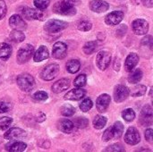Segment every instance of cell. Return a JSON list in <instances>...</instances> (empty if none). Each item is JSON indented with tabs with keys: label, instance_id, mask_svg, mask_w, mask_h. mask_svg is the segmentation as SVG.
I'll use <instances>...</instances> for the list:
<instances>
[{
	"label": "cell",
	"instance_id": "1",
	"mask_svg": "<svg viewBox=\"0 0 153 152\" xmlns=\"http://www.w3.org/2000/svg\"><path fill=\"white\" fill-rule=\"evenodd\" d=\"M76 1L78 0H62L56 3L53 6V11L61 15H74L76 13V8L74 7Z\"/></svg>",
	"mask_w": 153,
	"mask_h": 152
},
{
	"label": "cell",
	"instance_id": "2",
	"mask_svg": "<svg viewBox=\"0 0 153 152\" xmlns=\"http://www.w3.org/2000/svg\"><path fill=\"white\" fill-rule=\"evenodd\" d=\"M16 83L21 90L30 92L35 87V80L30 73H22L17 76Z\"/></svg>",
	"mask_w": 153,
	"mask_h": 152
},
{
	"label": "cell",
	"instance_id": "3",
	"mask_svg": "<svg viewBox=\"0 0 153 152\" xmlns=\"http://www.w3.org/2000/svg\"><path fill=\"white\" fill-rule=\"evenodd\" d=\"M33 52H34V47L30 44H26L23 47H22L17 52L16 60L18 64L22 65L28 62L30 59L31 56L33 55Z\"/></svg>",
	"mask_w": 153,
	"mask_h": 152
},
{
	"label": "cell",
	"instance_id": "4",
	"mask_svg": "<svg viewBox=\"0 0 153 152\" xmlns=\"http://www.w3.org/2000/svg\"><path fill=\"white\" fill-rule=\"evenodd\" d=\"M67 26H68L67 22H65L64 21L53 19V20H49L46 22V24L44 26V30L48 33H56V32L65 30V28H67Z\"/></svg>",
	"mask_w": 153,
	"mask_h": 152
},
{
	"label": "cell",
	"instance_id": "5",
	"mask_svg": "<svg viewBox=\"0 0 153 152\" xmlns=\"http://www.w3.org/2000/svg\"><path fill=\"white\" fill-rule=\"evenodd\" d=\"M111 62V54L108 51L101 50L97 54L96 56V64L100 70H106Z\"/></svg>",
	"mask_w": 153,
	"mask_h": 152
},
{
	"label": "cell",
	"instance_id": "6",
	"mask_svg": "<svg viewBox=\"0 0 153 152\" xmlns=\"http://www.w3.org/2000/svg\"><path fill=\"white\" fill-rule=\"evenodd\" d=\"M60 67L56 64H51L47 65L40 73V77L44 81H52L58 74Z\"/></svg>",
	"mask_w": 153,
	"mask_h": 152
},
{
	"label": "cell",
	"instance_id": "7",
	"mask_svg": "<svg viewBox=\"0 0 153 152\" xmlns=\"http://www.w3.org/2000/svg\"><path fill=\"white\" fill-rule=\"evenodd\" d=\"M22 16L27 20H44L45 14L42 12V10L39 9H34L30 7H24L22 10Z\"/></svg>",
	"mask_w": 153,
	"mask_h": 152
},
{
	"label": "cell",
	"instance_id": "8",
	"mask_svg": "<svg viewBox=\"0 0 153 152\" xmlns=\"http://www.w3.org/2000/svg\"><path fill=\"white\" fill-rule=\"evenodd\" d=\"M132 28L136 35H145L149 31V23L144 19H136L133 22Z\"/></svg>",
	"mask_w": 153,
	"mask_h": 152
},
{
	"label": "cell",
	"instance_id": "9",
	"mask_svg": "<svg viewBox=\"0 0 153 152\" xmlns=\"http://www.w3.org/2000/svg\"><path fill=\"white\" fill-rule=\"evenodd\" d=\"M125 142L128 145H136L141 142V136L135 127H129L125 134Z\"/></svg>",
	"mask_w": 153,
	"mask_h": 152
},
{
	"label": "cell",
	"instance_id": "10",
	"mask_svg": "<svg viewBox=\"0 0 153 152\" xmlns=\"http://www.w3.org/2000/svg\"><path fill=\"white\" fill-rule=\"evenodd\" d=\"M130 95V90L125 85H117L114 90V99L117 103L125 101Z\"/></svg>",
	"mask_w": 153,
	"mask_h": 152
},
{
	"label": "cell",
	"instance_id": "11",
	"mask_svg": "<svg viewBox=\"0 0 153 152\" xmlns=\"http://www.w3.org/2000/svg\"><path fill=\"white\" fill-rule=\"evenodd\" d=\"M67 54V46L65 43L58 41L56 42L53 46L52 56L56 59H64Z\"/></svg>",
	"mask_w": 153,
	"mask_h": 152
},
{
	"label": "cell",
	"instance_id": "12",
	"mask_svg": "<svg viewBox=\"0 0 153 152\" xmlns=\"http://www.w3.org/2000/svg\"><path fill=\"white\" fill-rule=\"evenodd\" d=\"M26 136V133L17 127H13L4 133V138L8 141H18L22 140Z\"/></svg>",
	"mask_w": 153,
	"mask_h": 152
},
{
	"label": "cell",
	"instance_id": "13",
	"mask_svg": "<svg viewBox=\"0 0 153 152\" xmlns=\"http://www.w3.org/2000/svg\"><path fill=\"white\" fill-rule=\"evenodd\" d=\"M124 18V13L121 11H113L110 13L107 14L105 17V22L108 25L116 26L121 22Z\"/></svg>",
	"mask_w": 153,
	"mask_h": 152
},
{
	"label": "cell",
	"instance_id": "14",
	"mask_svg": "<svg viewBox=\"0 0 153 152\" xmlns=\"http://www.w3.org/2000/svg\"><path fill=\"white\" fill-rule=\"evenodd\" d=\"M110 101H111V98H110V96L108 94L100 95L96 100L97 110L100 113H105L108 110V107H109Z\"/></svg>",
	"mask_w": 153,
	"mask_h": 152
},
{
	"label": "cell",
	"instance_id": "15",
	"mask_svg": "<svg viewBox=\"0 0 153 152\" xmlns=\"http://www.w3.org/2000/svg\"><path fill=\"white\" fill-rule=\"evenodd\" d=\"M9 25L13 30H24L27 29V24L19 14H13L9 19Z\"/></svg>",
	"mask_w": 153,
	"mask_h": 152
},
{
	"label": "cell",
	"instance_id": "16",
	"mask_svg": "<svg viewBox=\"0 0 153 152\" xmlns=\"http://www.w3.org/2000/svg\"><path fill=\"white\" fill-rule=\"evenodd\" d=\"M90 8L95 13H104L109 9V4L103 0H91L90 2Z\"/></svg>",
	"mask_w": 153,
	"mask_h": 152
},
{
	"label": "cell",
	"instance_id": "17",
	"mask_svg": "<svg viewBox=\"0 0 153 152\" xmlns=\"http://www.w3.org/2000/svg\"><path fill=\"white\" fill-rule=\"evenodd\" d=\"M70 87V80L67 78H63L56 82L52 85V91L58 94L66 90Z\"/></svg>",
	"mask_w": 153,
	"mask_h": 152
},
{
	"label": "cell",
	"instance_id": "18",
	"mask_svg": "<svg viewBox=\"0 0 153 152\" xmlns=\"http://www.w3.org/2000/svg\"><path fill=\"white\" fill-rule=\"evenodd\" d=\"M85 95H86V91L84 90H82V88H76V89H74V90L68 91L65 95V99L77 101V100L83 99Z\"/></svg>",
	"mask_w": 153,
	"mask_h": 152
},
{
	"label": "cell",
	"instance_id": "19",
	"mask_svg": "<svg viewBox=\"0 0 153 152\" xmlns=\"http://www.w3.org/2000/svg\"><path fill=\"white\" fill-rule=\"evenodd\" d=\"M139 62V56L136 53H130L125 62V69L126 72H131L134 69Z\"/></svg>",
	"mask_w": 153,
	"mask_h": 152
},
{
	"label": "cell",
	"instance_id": "20",
	"mask_svg": "<svg viewBox=\"0 0 153 152\" xmlns=\"http://www.w3.org/2000/svg\"><path fill=\"white\" fill-rule=\"evenodd\" d=\"M26 148H27L26 143L22 142H16V141H11V142L5 146L6 151L11 152H22L26 150Z\"/></svg>",
	"mask_w": 153,
	"mask_h": 152
},
{
	"label": "cell",
	"instance_id": "21",
	"mask_svg": "<svg viewBox=\"0 0 153 152\" xmlns=\"http://www.w3.org/2000/svg\"><path fill=\"white\" fill-rule=\"evenodd\" d=\"M48 57H49V54L46 46H40L33 55V60L35 62H41L48 59Z\"/></svg>",
	"mask_w": 153,
	"mask_h": 152
},
{
	"label": "cell",
	"instance_id": "22",
	"mask_svg": "<svg viewBox=\"0 0 153 152\" xmlns=\"http://www.w3.org/2000/svg\"><path fill=\"white\" fill-rule=\"evenodd\" d=\"M58 129L65 133H70L74 131V125L72 121L68 120V119H62L58 122L57 124Z\"/></svg>",
	"mask_w": 153,
	"mask_h": 152
},
{
	"label": "cell",
	"instance_id": "23",
	"mask_svg": "<svg viewBox=\"0 0 153 152\" xmlns=\"http://www.w3.org/2000/svg\"><path fill=\"white\" fill-rule=\"evenodd\" d=\"M153 116V109L151 105H146L142 109V121H145L146 125H151Z\"/></svg>",
	"mask_w": 153,
	"mask_h": 152
},
{
	"label": "cell",
	"instance_id": "24",
	"mask_svg": "<svg viewBox=\"0 0 153 152\" xmlns=\"http://www.w3.org/2000/svg\"><path fill=\"white\" fill-rule=\"evenodd\" d=\"M13 52L12 47L7 43H0V59L6 61L11 56Z\"/></svg>",
	"mask_w": 153,
	"mask_h": 152
},
{
	"label": "cell",
	"instance_id": "25",
	"mask_svg": "<svg viewBox=\"0 0 153 152\" xmlns=\"http://www.w3.org/2000/svg\"><path fill=\"white\" fill-rule=\"evenodd\" d=\"M66 70L70 73H76L81 68V63L77 59H72L66 63Z\"/></svg>",
	"mask_w": 153,
	"mask_h": 152
},
{
	"label": "cell",
	"instance_id": "26",
	"mask_svg": "<svg viewBox=\"0 0 153 152\" xmlns=\"http://www.w3.org/2000/svg\"><path fill=\"white\" fill-rule=\"evenodd\" d=\"M130 73H131L128 76V82L130 83L135 84V83H138L142 80V78H143V72H142L141 69L138 68V69H135V70L131 71Z\"/></svg>",
	"mask_w": 153,
	"mask_h": 152
},
{
	"label": "cell",
	"instance_id": "27",
	"mask_svg": "<svg viewBox=\"0 0 153 152\" xmlns=\"http://www.w3.org/2000/svg\"><path fill=\"white\" fill-rule=\"evenodd\" d=\"M112 129H113V135H114L113 138L120 139L122 134H123V133H124V125L120 121H117L112 126Z\"/></svg>",
	"mask_w": 153,
	"mask_h": 152
},
{
	"label": "cell",
	"instance_id": "28",
	"mask_svg": "<svg viewBox=\"0 0 153 152\" xmlns=\"http://www.w3.org/2000/svg\"><path fill=\"white\" fill-rule=\"evenodd\" d=\"M10 39L16 42V43H20L22 42L25 39V35L22 32V30H13L11 33H10Z\"/></svg>",
	"mask_w": 153,
	"mask_h": 152
},
{
	"label": "cell",
	"instance_id": "29",
	"mask_svg": "<svg viewBox=\"0 0 153 152\" xmlns=\"http://www.w3.org/2000/svg\"><path fill=\"white\" fill-rule=\"evenodd\" d=\"M107 125V118L102 116H96L93 120V126L97 130L103 129Z\"/></svg>",
	"mask_w": 153,
	"mask_h": 152
},
{
	"label": "cell",
	"instance_id": "30",
	"mask_svg": "<svg viewBox=\"0 0 153 152\" xmlns=\"http://www.w3.org/2000/svg\"><path fill=\"white\" fill-rule=\"evenodd\" d=\"M146 90H147V88L146 86L144 85H142V84H138L136 86H134L132 90H131V95L132 97H141V96H143L145 93H146Z\"/></svg>",
	"mask_w": 153,
	"mask_h": 152
},
{
	"label": "cell",
	"instance_id": "31",
	"mask_svg": "<svg viewBox=\"0 0 153 152\" xmlns=\"http://www.w3.org/2000/svg\"><path fill=\"white\" fill-rule=\"evenodd\" d=\"M92 28V23L86 19H82L77 24V29L81 31H89Z\"/></svg>",
	"mask_w": 153,
	"mask_h": 152
},
{
	"label": "cell",
	"instance_id": "32",
	"mask_svg": "<svg viewBox=\"0 0 153 152\" xmlns=\"http://www.w3.org/2000/svg\"><path fill=\"white\" fill-rule=\"evenodd\" d=\"M97 47H98V42L96 40H94V41H89V42H87L83 46V52L86 55H91V54L94 53V51L96 50Z\"/></svg>",
	"mask_w": 153,
	"mask_h": 152
},
{
	"label": "cell",
	"instance_id": "33",
	"mask_svg": "<svg viewBox=\"0 0 153 152\" xmlns=\"http://www.w3.org/2000/svg\"><path fill=\"white\" fill-rule=\"evenodd\" d=\"M60 112H61V115L64 116H72L75 112V108L69 104H65L61 107Z\"/></svg>",
	"mask_w": 153,
	"mask_h": 152
},
{
	"label": "cell",
	"instance_id": "34",
	"mask_svg": "<svg viewBox=\"0 0 153 152\" xmlns=\"http://www.w3.org/2000/svg\"><path fill=\"white\" fill-rule=\"evenodd\" d=\"M92 106H93L92 100H91V99H89V98H86V99H84L82 101V103L80 104V109H81L82 112L86 113V112H88V111H90V110L91 109Z\"/></svg>",
	"mask_w": 153,
	"mask_h": 152
},
{
	"label": "cell",
	"instance_id": "35",
	"mask_svg": "<svg viewBox=\"0 0 153 152\" xmlns=\"http://www.w3.org/2000/svg\"><path fill=\"white\" fill-rule=\"evenodd\" d=\"M122 117L126 122H132L135 118V112L132 108H126L122 113Z\"/></svg>",
	"mask_w": 153,
	"mask_h": 152
},
{
	"label": "cell",
	"instance_id": "36",
	"mask_svg": "<svg viewBox=\"0 0 153 152\" xmlns=\"http://www.w3.org/2000/svg\"><path fill=\"white\" fill-rule=\"evenodd\" d=\"M87 82V77L85 74H80L78 75L75 80L74 81V85L77 88H82L83 86H85Z\"/></svg>",
	"mask_w": 153,
	"mask_h": 152
},
{
	"label": "cell",
	"instance_id": "37",
	"mask_svg": "<svg viewBox=\"0 0 153 152\" xmlns=\"http://www.w3.org/2000/svg\"><path fill=\"white\" fill-rule=\"evenodd\" d=\"M12 123H13V119L11 117H8V116L1 117L0 118V130L4 131L8 129Z\"/></svg>",
	"mask_w": 153,
	"mask_h": 152
},
{
	"label": "cell",
	"instance_id": "38",
	"mask_svg": "<svg viewBox=\"0 0 153 152\" xmlns=\"http://www.w3.org/2000/svg\"><path fill=\"white\" fill-rule=\"evenodd\" d=\"M33 4L37 7V9L44 10L49 5L50 0H33Z\"/></svg>",
	"mask_w": 153,
	"mask_h": 152
},
{
	"label": "cell",
	"instance_id": "39",
	"mask_svg": "<svg viewBox=\"0 0 153 152\" xmlns=\"http://www.w3.org/2000/svg\"><path fill=\"white\" fill-rule=\"evenodd\" d=\"M32 98H33L36 101H45V100H47V99H48V93H47V92L40 90V91H37V92H35V93L33 94Z\"/></svg>",
	"mask_w": 153,
	"mask_h": 152
},
{
	"label": "cell",
	"instance_id": "40",
	"mask_svg": "<svg viewBox=\"0 0 153 152\" xmlns=\"http://www.w3.org/2000/svg\"><path fill=\"white\" fill-rule=\"evenodd\" d=\"M88 125H89V120L85 117H78L75 120V125L80 129H83L87 127Z\"/></svg>",
	"mask_w": 153,
	"mask_h": 152
},
{
	"label": "cell",
	"instance_id": "41",
	"mask_svg": "<svg viewBox=\"0 0 153 152\" xmlns=\"http://www.w3.org/2000/svg\"><path fill=\"white\" fill-rule=\"evenodd\" d=\"M113 137H114V135H113V129H112V127H109V128H108L104 132V133L102 135V141L105 142H108L111 139H113Z\"/></svg>",
	"mask_w": 153,
	"mask_h": 152
},
{
	"label": "cell",
	"instance_id": "42",
	"mask_svg": "<svg viewBox=\"0 0 153 152\" xmlns=\"http://www.w3.org/2000/svg\"><path fill=\"white\" fill-rule=\"evenodd\" d=\"M105 151H114V152H120V151H125V148L119 144V143H115V144H112L110 146H108Z\"/></svg>",
	"mask_w": 153,
	"mask_h": 152
},
{
	"label": "cell",
	"instance_id": "43",
	"mask_svg": "<svg viewBox=\"0 0 153 152\" xmlns=\"http://www.w3.org/2000/svg\"><path fill=\"white\" fill-rule=\"evenodd\" d=\"M142 44L144 45V46H147V47H149L151 49H152L153 38L152 36H150V35L144 37V38L142 39Z\"/></svg>",
	"mask_w": 153,
	"mask_h": 152
},
{
	"label": "cell",
	"instance_id": "44",
	"mask_svg": "<svg viewBox=\"0 0 153 152\" xmlns=\"http://www.w3.org/2000/svg\"><path fill=\"white\" fill-rule=\"evenodd\" d=\"M6 4L4 0H0V20H2L6 14Z\"/></svg>",
	"mask_w": 153,
	"mask_h": 152
},
{
	"label": "cell",
	"instance_id": "45",
	"mask_svg": "<svg viewBox=\"0 0 153 152\" xmlns=\"http://www.w3.org/2000/svg\"><path fill=\"white\" fill-rule=\"evenodd\" d=\"M9 108H10V106L8 103H6L4 101H0V114L8 112Z\"/></svg>",
	"mask_w": 153,
	"mask_h": 152
},
{
	"label": "cell",
	"instance_id": "46",
	"mask_svg": "<svg viewBox=\"0 0 153 152\" xmlns=\"http://www.w3.org/2000/svg\"><path fill=\"white\" fill-rule=\"evenodd\" d=\"M145 139L148 142L152 143L153 141V130L152 129H147L145 132Z\"/></svg>",
	"mask_w": 153,
	"mask_h": 152
},
{
	"label": "cell",
	"instance_id": "47",
	"mask_svg": "<svg viewBox=\"0 0 153 152\" xmlns=\"http://www.w3.org/2000/svg\"><path fill=\"white\" fill-rule=\"evenodd\" d=\"M45 119H46V115H45L43 112H39V113L37 115V116H36V121L39 122V123L44 122Z\"/></svg>",
	"mask_w": 153,
	"mask_h": 152
},
{
	"label": "cell",
	"instance_id": "48",
	"mask_svg": "<svg viewBox=\"0 0 153 152\" xmlns=\"http://www.w3.org/2000/svg\"><path fill=\"white\" fill-rule=\"evenodd\" d=\"M142 1L146 7L152 8L153 6V0H142Z\"/></svg>",
	"mask_w": 153,
	"mask_h": 152
},
{
	"label": "cell",
	"instance_id": "49",
	"mask_svg": "<svg viewBox=\"0 0 153 152\" xmlns=\"http://www.w3.org/2000/svg\"><path fill=\"white\" fill-rule=\"evenodd\" d=\"M0 82H1V77H0Z\"/></svg>",
	"mask_w": 153,
	"mask_h": 152
}]
</instances>
